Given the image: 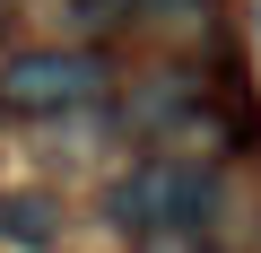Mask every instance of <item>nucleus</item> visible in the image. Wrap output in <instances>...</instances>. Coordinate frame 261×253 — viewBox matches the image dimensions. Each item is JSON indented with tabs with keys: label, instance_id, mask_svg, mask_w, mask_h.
I'll return each instance as SVG.
<instances>
[{
	"label": "nucleus",
	"instance_id": "obj_4",
	"mask_svg": "<svg viewBox=\"0 0 261 253\" xmlns=\"http://www.w3.org/2000/svg\"><path fill=\"white\" fill-rule=\"evenodd\" d=\"M0 236L9 244H53V201H0Z\"/></svg>",
	"mask_w": 261,
	"mask_h": 253
},
{
	"label": "nucleus",
	"instance_id": "obj_2",
	"mask_svg": "<svg viewBox=\"0 0 261 253\" xmlns=\"http://www.w3.org/2000/svg\"><path fill=\"white\" fill-rule=\"evenodd\" d=\"M105 87V70L87 53H9L0 61V105H18V113H61V105H87Z\"/></svg>",
	"mask_w": 261,
	"mask_h": 253
},
{
	"label": "nucleus",
	"instance_id": "obj_1",
	"mask_svg": "<svg viewBox=\"0 0 261 253\" xmlns=\"http://www.w3.org/2000/svg\"><path fill=\"white\" fill-rule=\"evenodd\" d=\"M209 201H218V175H209V166H192V157H157V166L122 175V183L105 192V218H113L122 236H148V227H200Z\"/></svg>",
	"mask_w": 261,
	"mask_h": 253
},
{
	"label": "nucleus",
	"instance_id": "obj_5",
	"mask_svg": "<svg viewBox=\"0 0 261 253\" xmlns=\"http://www.w3.org/2000/svg\"><path fill=\"white\" fill-rule=\"evenodd\" d=\"M130 253H209V244H200V227H148Z\"/></svg>",
	"mask_w": 261,
	"mask_h": 253
},
{
	"label": "nucleus",
	"instance_id": "obj_3",
	"mask_svg": "<svg viewBox=\"0 0 261 253\" xmlns=\"http://www.w3.org/2000/svg\"><path fill=\"white\" fill-rule=\"evenodd\" d=\"M96 9L140 18V27H200V18H209V0H96Z\"/></svg>",
	"mask_w": 261,
	"mask_h": 253
}]
</instances>
